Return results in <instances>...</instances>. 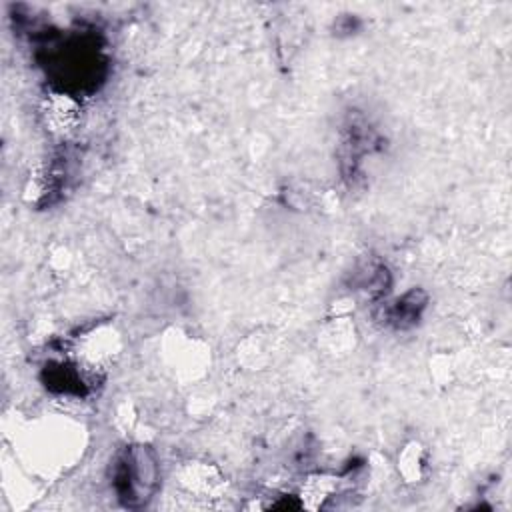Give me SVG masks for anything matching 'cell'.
<instances>
[{"label":"cell","mask_w":512,"mask_h":512,"mask_svg":"<svg viewBox=\"0 0 512 512\" xmlns=\"http://www.w3.org/2000/svg\"><path fill=\"white\" fill-rule=\"evenodd\" d=\"M158 486V460L148 446L126 448L114 466V488L128 508L144 506Z\"/></svg>","instance_id":"cell-1"},{"label":"cell","mask_w":512,"mask_h":512,"mask_svg":"<svg viewBox=\"0 0 512 512\" xmlns=\"http://www.w3.org/2000/svg\"><path fill=\"white\" fill-rule=\"evenodd\" d=\"M426 304V296L420 290H412L408 294H404L392 308H390V320L398 326V328H406L410 324H414V320L418 318V314L422 312Z\"/></svg>","instance_id":"cell-2"}]
</instances>
